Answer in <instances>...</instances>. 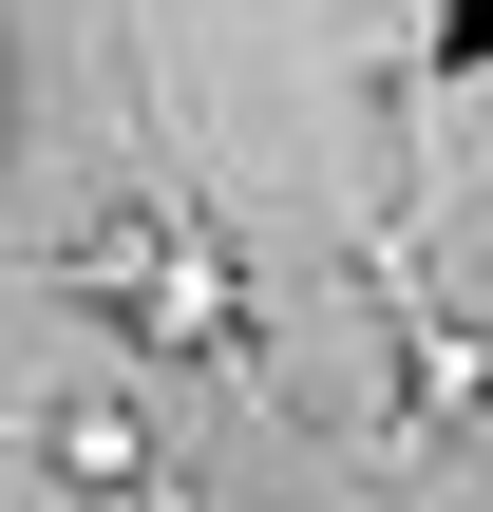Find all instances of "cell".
<instances>
[{
    "instance_id": "cell-1",
    "label": "cell",
    "mask_w": 493,
    "mask_h": 512,
    "mask_svg": "<svg viewBox=\"0 0 493 512\" xmlns=\"http://www.w3.org/2000/svg\"><path fill=\"white\" fill-rule=\"evenodd\" d=\"M114 285H133V323H152L171 361L247 342V285H228V247H209V228H114Z\"/></svg>"
},
{
    "instance_id": "cell-2",
    "label": "cell",
    "mask_w": 493,
    "mask_h": 512,
    "mask_svg": "<svg viewBox=\"0 0 493 512\" xmlns=\"http://www.w3.org/2000/svg\"><path fill=\"white\" fill-rule=\"evenodd\" d=\"M152 456H171V437H152L133 380H57V399H38V475H57V494H152Z\"/></svg>"
}]
</instances>
